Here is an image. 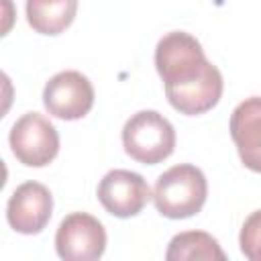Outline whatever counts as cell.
I'll use <instances>...</instances> for the list:
<instances>
[{"mask_svg": "<svg viewBox=\"0 0 261 261\" xmlns=\"http://www.w3.org/2000/svg\"><path fill=\"white\" fill-rule=\"evenodd\" d=\"M155 67L169 104L186 116L212 110L222 96V73L212 65L200 41L184 31L163 35L155 47Z\"/></svg>", "mask_w": 261, "mask_h": 261, "instance_id": "6da1fadb", "label": "cell"}, {"mask_svg": "<svg viewBox=\"0 0 261 261\" xmlns=\"http://www.w3.org/2000/svg\"><path fill=\"white\" fill-rule=\"evenodd\" d=\"M208 196V181L200 167L179 163L161 173L155 181L153 202L165 218H190L198 214Z\"/></svg>", "mask_w": 261, "mask_h": 261, "instance_id": "7a4b0ae2", "label": "cell"}, {"mask_svg": "<svg viewBox=\"0 0 261 261\" xmlns=\"http://www.w3.org/2000/svg\"><path fill=\"white\" fill-rule=\"evenodd\" d=\"M122 147L128 157L143 165H157L175 149L173 124L155 110L133 114L122 126Z\"/></svg>", "mask_w": 261, "mask_h": 261, "instance_id": "3957f363", "label": "cell"}, {"mask_svg": "<svg viewBox=\"0 0 261 261\" xmlns=\"http://www.w3.org/2000/svg\"><path fill=\"white\" fill-rule=\"evenodd\" d=\"M12 155L27 167H45L59 153L57 128L39 112L22 114L10 128Z\"/></svg>", "mask_w": 261, "mask_h": 261, "instance_id": "277c9868", "label": "cell"}, {"mask_svg": "<svg viewBox=\"0 0 261 261\" xmlns=\"http://www.w3.org/2000/svg\"><path fill=\"white\" fill-rule=\"evenodd\" d=\"M57 255L65 261H94L106 251V230L88 212L67 214L55 232Z\"/></svg>", "mask_w": 261, "mask_h": 261, "instance_id": "5b68a950", "label": "cell"}, {"mask_svg": "<svg viewBox=\"0 0 261 261\" xmlns=\"http://www.w3.org/2000/svg\"><path fill=\"white\" fill-rule=\"evenodd\" d=\"M43 104L55 118H84L94 106V86L84 73L75 69L59 71L45 84Z\"/></svg>", "mask_w": 261, "mask_h": 261, "instance_id": "8992f818", "label": "cell"}, {"mask_svg": "<svg viewBox=\"0 0 261 261\" xmlns=\"http://www.w3.org/2000/svg\"><path fill=\"white\" fill-rule=\"evenodd\" d=\"M151 198V188L143 175L128 169H112L98 184L100 204L116 218L137 216Z\"/></svg>", "mask_w": 261, "mask_h": 261, "instance_id": "52a82bcc", "label": "cell"}, {"mask_svg": "<svg viewBox=\"0 0 261 261\" xmlns=\"http://www.w3.org/2000/svg\"><path fill=\"white\" fill-rule=\"evenodd\" d=\"M53 196L39 181L20 184L6 204V220L20 234H39L51 220Z\"/></svg>", "mask_w": 261, "mask_h": 261, "instance_id": "ba28073f", "label": "cell"}, {"mask_svg": "<svg viewBox=\"0 0 261 261\" xmlns=\"http://www.w3.org/2000/svg\"><path fill=\"white\" fill-rule=\"evenodd\" d=\"M230 137L243 165L261 173V96H251L232 110Z\"/></svg>", "mask_w": 261, "mask_h": 261, "instance_id": "9c48e42d", "label": "cell"}, {"mask_svg": "<svg viewBox=\"0 0 261 261\" xmlns=\"http://www.w3.org/2000/svg\"><path fill=\"white\" fill-rule=\"evenodd\" d=\"M77 0H27V20L39 35H59L75 18Z\"/></svg>", "mask_w": 261, "mask_h": 261, "instance_id": "30bf717a", "label": "cell"}, {"mask_svg": "<svg viewBox=\"0 0 261 261\" xmlns=\"http://www.w3.org/2000/svg\"><path fill=\"white\" fill-rule=\"evenodd\" d=\"M165 259L167 261H186V259L224 261L226 255L212 234H208L204 230H186V232L175 234L169 241Z\"/></svg>", "mask_w": 261, "mask_h": 261, "instance_id": "8fae6325", "label": "cell"}, {"mask_svg": "<svg viewBox=\"0 0 261 261\" xmlns=\"http://www.w3.org/2000/svg\"><path fill=\"white\" fill-rule=\"evenodd\" d=\"M241 253L251 261H261V210L249 214L239 234Z\"/></svg>", "mask_w": 261, "mask_h": 261, "instance_id": "7c38bea8", "label": "cell"}]
</instances>
